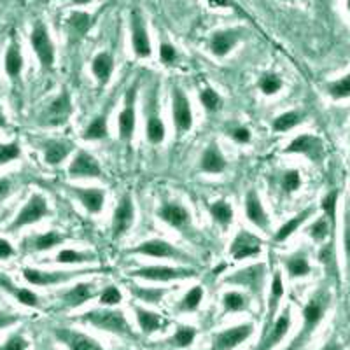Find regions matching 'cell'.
Wrapping results in <instances>:
<instances>
[{
    "label": "cell",
    "mask_w": 350,
    "mask_h": 350,
    "mask_svg": "<svg viewBox=\"0 0 350 350\" xmlns=\"http://www.w3.org/2000/svg\"><path fill=\"white\" fill-rule=\"evenodd\" d=\"M83 321L98 329L109 331V333L123 334V336H133L130 324L123 312L118 310H92L83 315Z\"/></svg>",
    "instance_id": "1"
},
{
    "label": "cell",
    "mask_w": 350,
    "mask_h": 350,
    "mask_svg": "<svg viewBox=\"0 0 350 350\" xmlns=\"http://www.w3.org/2000/svg\"><path fill=\"white\" fill-rule=\"evenodd\" d=\"M167 137V128H165L158 107V88H151L146 93V139L158 146Z\"/></svg>",
    "instance_id": "2"
},
{
    "label": "cell",
    "mask_w": 350,
    "mask_h": 350,
    "mask_svg": "<svg viewBox=\"0 0 350 350\" xmlns=\"http://www.w3.org/2000/svg\"><path fill=\"white\" fill-rule=\"evenodd\" d=\"M48 214H49L48 200L44 198L42 195H39V193H33V195L28 198V202L25 203V207L18 212L16 217L12 219V223L9 224L8 231L14 233V231L21 230V228L32 226V224L42 221Z\"/></svg>",
    "instance_id": "3"
},
{
    "label": "cell",
    "mask_w": 350,
    "mask_h": 350,
    "mask_svg": "<svg viewBox=\"0 0 350 350\" xmlns=\"http://www.w3.org/2000/svg\"><path fill=\"white\" fill-rule=\"evenodd\" d=\"M128 254H140V256H149V258H159V259H174V261H183V262H191V256L186 254L184 251L177 249L172 245L170 242L161 239H151L146 242L139 243L137 247L130 249Z\"/></svg>",
    "instance_id": "4"
},
{
    "label": "cell",
    "mask_w": 350,
    "mask_h": 350,
    "mask_svg": "<svg viewBox=\"0 0 350 350\" xmlns=\"http://www.w3.org/2000/svg\"><path fill=\"white\" fill-rule=\"evenodd\" d=\"M137 92H139V81H133L131 86L124 93V107L118 116V133L120 140L130 144L135 133L137 116H135V104H137Z\"/></svg>",
    "instance_id": "5"
},
{
    "label": "cell",
    "mask_w": 350,
    "mask_h": 350,
    "mask_svg": "<svg viewBox=\"0 0 350 350\" xmlns=\"http://www.w3.org/2000/svg\"><path fill=\"white\" fill-rule=\"evenodd\" d=\"M30 44H32L36 56L39 58L42 70H51L55 65V44H53L48 28L42 21H36L33 25L32 33H30Z\"/></svg>",
    "instance_id": "6"
},
{
    "label": "cell",
    "mask_w": 350,
    "mask_h": 350,
    "mask_svg": "<svg viewBox=\"0 0 350 350\" xmlns=\"http://www.w3.org/2000/svg\"><path fill=\"white\" fill-rule=\"evenodd\" d=\"M133 277L152 280V282H172V280H183L196 277L195 268L183 267H163V265H154V267H142L139 270L131 271Z\"/></svg>",
    "instance_id": "7"
},
{
    "label": "cell",
    "mask_w": 350,
    "mask_h": 350,
    "mask_svg": "<svg viewBox=\"0 0 350 350\" xmlns=\"http://www.w3.org/2000/svg\"><path fill=\"white\" fill-rule=\"evenodd\" d=\"M172 120L177 133H186L193 126L191 102L180 86L172 88Z\"/></svg>",
    "instance_id": "8"
},
{
    "label": "cell",
    "mask_w": 350,
    "mask_h": 350,
    "mask_svg": "<svg viewBox=\"0 0 350 350\" xmlns=\"http://www.w3.org/2000/svg\"><path fill=\"white\" fill-rule=\"evenodd\" d=\"M72 114V98L67 90H62L60 95L53 100L40 114V124L44 126H60L67 123Z\"/></svg>",
    "instance_id": "9"
},
{
    "label": "cell",
    "mask_w": 350,
    "mask_h": 350,
    "mask_svg": "<svg viewBox=\"0 0 350 350\" xmlns=\"http://www.w3.org/2000/svg\"><path fill=\"white\" fill-rule=\"evenodd\" d=\"M158 217L161 219L163 223H167L168 226L183 231V233L189 231V228L193 230L191 212L187 211L183 203L179 202H165L163 205L158 208Z\"/></svg>",
    "instance_id": "10"
},
{
    "label": "cell",
    "mask_w": 350,
    "mask_h": 350,
    "mask_svg": "<svg viewBox=\"0 0 350 350\" xmlns=\"http://www.w3.org/2000/svg\"><path fill=\"white\" fill-rule=\"evenodd\" d=\"M284 152L286 154H303L308 159H312L314 163H317L324 156V144L317 137L301 133V135H298L296 139H293L287 144V148L284 149Z\"/></svg>",
    "instance_id": "11"
},
{
    "label": "cell",
    "mask_w": 350,
    "mask_h": 350,
    "mask_svg": "<svg viewBox=\"0 0 350 350\" xmlns=\"http://www.w3.org/2000/svg\"><path fill=\"white\" fill-rule=\"evenodd\" d=\"M131 48L139 58H148L151 56L152 48L151 40L148 36V28H146V21L142 18V12L139 9L131 11Z\"/></svg>",
    "instance_id": "12"
},
{
    "label": "cell",
    "mask_w": 350,
    "mask_h": 350,
    "mask_svg": "<svg viewBox=\"0 0 350 350\" xmlns=\"http://www.w3.org/2000/svg\"><path fill=\"white\" fill-rule=\"evenodd\" d=\"M83 273H88V271H44L37 270V268H23L25 280H27L28 284H32V286L39 287L65 284Z\"/></svg>",
    "instance_id": "13"
},
{
    "label": "cell",
    "mask_w": 350,
    "mask_h": 350,
    "mask_svg": "<svg viewBox=\"0 0 350 350\" xmlns=\"http://www.w3.org/2000/svg\"><path fill=\"white\" fill-rule=\"evenodd\" d=\"M68 175L74 179H98L102 177V167L95 156L81 149L68 165Z\"/></svg>",
    "instance_id": "14"
},
{
    "label": "cell",
    "mask_w": 350,
    "mask_h": 350,
    "mask_svg": "<svg viewBox=\"0 0 350 350\" xmlns=\"http://www.w3.org/2000/svg\"><path fill=\"white\" fill-rule=\"evenodd\" d=\"M135 219V207H133V200H131L130 193H124L121 196L118 207H116L114 214H112V237L114 239H121L133 224Z\"/></svg>",
    "instance_id": "15"
},
{
    "label": "cell",
    "mask_w": 350,
    "mask_h": 350,
    "mask_svg": "<svg viewBox=\"0 0 350 350\" xmlns=\"http://www.w3.org/2000/svg\"><path fill=\"white\" fill-rule=\"evenodd\" d=\"M68 193L86 208L88 214H100L102 208H104L105 191L100 189V187L72 186L68 187Z\"/></svg>",
    "instance_id": "16"
},
{
    "label": "cell",
    "mask_w": 350,
    "mask_h": 350,
    "mask_svg": "<svg viewBox=\"0 0 350 350\" xmlns=\"http://www.w3.org/2000/svg\"><path fill=\"white\" fill-rule=\"evenodd\" d=\"M259 252H261V240L245 230L239 231V235L235 237V240L231 242L230 247V254L233 256L237 261L258 256Z\"/></svg>",
    "instance_id": "17"
},
{
    "label": "cell",
    "mask_w": 350,
    "mask_h": 350,
    "mask_svg": "<svg viewBox=\"0 0 350 350\" xmlns=\"http://www.w3.org/2000/svg\"><path fill=\"white\" fill-rule=\"evenodd\" d=\"M243 205H245L247 219H249V221H251V223L258 228V230H261L267 233V231L270 230V217H268L267 211H265V207H262L261 198L258 196V193H256L254 187L247 191Z\"/></svg>",
    "instance_id": "18"
},
{
    "label": "cell",
    "mask_w": 350,
    "mask_h": 350,
    "mask_svg": "<svg viewBox=\"0 0 350 350\" xmlns=\"http://www.w3.org/2000/svg\"><path fill=\"white\" fill-rule=\"evenodd\" d=\"M252 334L251 324H242V326L230 327V329L219 333L214 338L212 350H231L239 347L243 340H247Z\"/></svg>",
    "instance_id": "19"
},
{
    "label": "cell",
    "mask_w": 350,
    "mask_h": 350,
    "mask_svg": "<svg viewBox=\"0 0 350 350\" xmlns=\"http://www.w3.org/2000/svg\"><path fill=\"white\" fill-rule=\"evenodd\" d=\"M265 273H267V267L261 265V262H258V265L243 268V270L237 271L235 275L228 277L226 282L239 284V286H247V287H251L252 291H261L262 280H265Z\"/></svg>",
    "instance_id": "20"
},
{
    "label": "cell",
    "mask_w": 350,
    "mask_h": 350,
    "mask_svg": "<svg viewBox=\"0 0 350 350\" xmlns=\"http://www.w3.org/2000/svg\"><path fill=\"white\" fill-rule=\"evenodd\" d=\"M240 32L239 30H219V32L212 33L211 37V51L215 58H224L230 55V51L239 44Z\"/></svg>",
    "instance_id": "21"
},
{
    "label": "cell",
    "mask_w": 350,
    "mask_h": 350,
    "mask_svg": "<svg viewBox=\"0 0 350 350\" xmlns=\"http://www.w3.org/2000/svg\"><path fill=\"white\" fill-rule=\"evenodd\" d=\"M226 158H224L223 151L219 149L217 142H211L207 146V149L202 152V158H200V168L205 174H223L226 170Z\"/></svg>",
    "instance_id": "22"
},
{
    "label": "cell",
    "mask_w": 350,
    "mask_h": 350,
    "mask_svg": "<svg viewBox=\"0 0 350 350\" xmlns=\"http://www.w3.org/2000/svg\"><path fill=\"white\" fill-rule=\"evenodd\" d=\"M72 151H74V146L70 142H65V140H46L42 144L44 161L49 167L60 165L62 161H65L70 156Z\"/></svg>",
    "instance_id": "23"
},
{
    "label": "cell",
    "mask_w": 350,
    "mask_h": 350,
    "mask_svg": "<svg viewBox=\"0 0 350 350\" xmlns=\"http://www.w3.org/2000/svg\"><path fill=\"white\" fill-rule=\"evenodd\" d=\"M98 295V291H96V286L93 282H79L76 284L74 287H70L68 291H64L62 293V299L67 306L74 308V306H79L83 303H86L88 299L95 298Z\"/></svg>",
    "instance_id": "24"
},
{
    "label": "cell",
    "mask_w": 350,
    "mask_h": 350,
    "mask_svg": "<svg viewBox=\"0 0 350 350\" xmlns=\"http://www.w3.org/2000/svg\"><path fill=\"white\" fill-rule=\"evenodd\" d=\"M23 65H25V60H23V55H21L20 44H18L16 37H12L8 49H5V56H4V68L9 79L16 81L18 77L21 76V72H23Z\"/></svg>",
    "instance_id": "25"
},
{
    "label": "cell",
    "mask_w": 350,
    "mask_h": 350,
    "mask_svg": "<svg viewBox=\"0 0 350 350\" xmlns=\"http://www.w3.org/2000/svg\"><path fill=\"white\" fill-rule=\"evenodd\" d=\"M92 72L100 88L107 86L112 77V72H114V56L109 51L98 53L92 62Z\"/></svg>",
    "instance_id": "26"
},
{
    "label": "cell",
    "mask_w": 350,
    "mask_h": 350,
    "mask_svg": "<svg viewBox=\"0 0 350 350\" xmlns=\"http://www.w3.org/2000/svg\"><path fill=\"white\" fill-rule=\"evenodd\" d=\"M327 298L324 293H317L310 301L306 303L305 310H303V319H305V331H312L323 319L324 310H326Z\"/></svg>",
    "instance_id": "27"
},
{
    "label": "cell",
    "mask_w": 350,
    "mask_h": 350,
    "mask_svg": "<svg viewBox=\"0 0 350 350\" xmlns=\"http://www.w3.org/2000/svg\"><path fill=\"white\" fill-rule=\"evenodd\" d=\"M284 268H286L287 275L291 279H301L312 271L310 262H308V256L305 251H296L289 254L287 258L282 259Z\"/></svg>",
    "instance_id": "28"
},
{
    "label": "cell",
    "mask_w": 350,
    "mask_h": 350,
    "mask_svg": "<svg viewBox=\"0 0 350 350\" xmlns=\"http://www.w3.org/2000/svg\"><path fill=\"white\" fill-rule=\"evenodd\" d=\"M0 287H2L4 291H8V293H11V295L14 296L21 305L39 306V296H37L36 293H32L30 289H25V287L16 286V284L9 279L8 275L0 273Z\"/></svg>",
    "instance_id": "29"
},
{
    "label": "cell",
    "mask_w": 350,
    "mask_h": 350,
    "mask_svg": "<svg viewBox=\"0 0 350 350\" xmlns=\"http://www.w3.org/2000/svg\"><path fill=\"white\" fill-rule=\"evenodd\" d=\"M67 240V237L60 231H46L42 235H33L32 239H28V245H30V251L33 252H46L55 249L56 245H62V243Z\"/></svg>",
    "instance_id": "30"
},
{
    "label": "cell",
    "mask_w": 350,
    "mask_h": 350,
    "mask_svg": "<svg viewBox=\"0 0 350 350\" xmlns=\"http://www.w3.org/2000/svg\"><path fill=\"white\" fill-rule=\"evenodd\" d=\"M109 111H111V107L104 109L96 118H93V120L90 121V124H88L83 131L84 140L92 142V140H102L109 135Z\"/></svg>",
    "instance_id": "31"
},
{
    "label": "cell",
    "mask_w": 350,
    "mask_h": 350,
    "mask_svg": "<svg viewBox=\"0 0 350 350\" xmlns=\"http://www.w3.org/2000/svg\"><path fill=\"white\" fill-rule=\"evenodd\" d=\"M58 336L67 343L70 350H102V347L86 334L72 333V331H58Z\"/></svg>",
    "instance_id": "32"
},
{
    "label": "cell",
    "mask_w": 350,
    "mask_h": 350,
    "mask_svg": "<svg viewBox=\"0 0 350 350\" xmlns=\"http://www.w3.org/2000/svg\"><path fill=\"white\" fill-rule=\"evenodd\" d=\"M312 214H314V208L308 207V208H305L303 212H299V214H296L295 217H291L289 221H286V223H284L282 226L277 230V233H275V237H273L275 242H284V240L289 239V237L293 235V233H295V231L298 230V228L301 226V224L305 223L306 219L310 217Z\"/></svg>",
    "instance_id": "33"
},
{
    "label": "cell",
    "mask_w": 350,
    "mask_h": 350,
    "mask_svg": "<svg viewBox=\"0 0 350 350\" xmlns=\"http://www.w3.org/2000/svg\"><path fill=\"white\" fill-rule=\"evenodd\" d=\"M135 314H137V321H139L140 329L148 334L154 333L156 329H159V327H163L165 324H167V321L159 317L158 314L146 310V308H140V306H135Z\"/></svg>",
    "instance_id": "34"
},
{
    "label": "cell",
    "mask_w": 350,
    "mask_h": 350,
    "mask_svg": "<svg viewBox=\"0 0 350 350\" xmlns=\"http://www.w3.org/2000/svg\"><path fill=\"white\" fill-rule=\"evenodd\" d=\"M208 214L214 219L219 226H230L231 221H233V208L228 202L224 200H217V202H212L208 205Z\"/></svg>",
    "instance_id": "35"
},
{
    "label": "cell",
    "mask_w": 350,
    "mask_h": 350,
    "mask_svg": "<svg viewBox=\"0 0 350 350\" xmlns=\"http://www.w3.org/2000/svg\"><path fill=\"white\" fill-rule=\"evenodd\" d=\"M291 326V317H289V310L284 312L282 315H280L279 319H277V323H275L273 329H271V333L268 334L267 342H265V345H262V349H270V347L277 345V343L280 342V340L286 336L287 329H289Z\"/></svg>",
    "instance_id": "36"
},
{
    "label": "cell",
    "mask_w": 350,
    "mask_h": 350,
    "mask_svg": "<svg viewBox=\"0 0 350 350\" xmlns=\"http://www.w3.org/2000/svg\"><path fill=\"white\" fill-rule=\"evenodd\" d=\"M334 223L333 221H329V219L326 217V215H323V217L315 219L314 223L310 224V226L306 228V233L310 235V239L314 240V242H324V240L329 237L331 230H333Z\"/></svg>",
    "instance_id": "37"
},
{
    "label": "cell",
    "mask_w": 350,
    "mask_h": 350,
    "mask_svg": "<svg viewBox=\"0 0 350 350\" xmlns=\"http://www.w3.org/2000/svg\"><path fill=\"white\" fill-rule=\"evenodd\" d=\"M96 256L90 251H76V249H64L56 256V262L60 265H83V262L93 261Z\"/></svg>",
    "instance_id": "38"
},
{
    "label": "cell",
    "mask_w": 350,
    "mask_h": 350,
    "mask_svg": "<svg viewBox=\"0 0 350 350\" xmlns=\"http://www.w3.org/2000/svg\"><path fill=\"white\" fill-rule=\"evenodd\" d=\"M305 120V114L299 111H289V112H284V114L277 116L273 121V130L275 131H289L293 128L298 126L299 123H303Z\"/></svg>",
    "instance_id": "39"
},
{
    "label": "cell",
    "mask_w": 350,
    "mask_h": 350,
    "mask_svg": "<svg viewBox=\"0 0 350 350\" xmlns=\"http://www.w3.org/2000/svg\"><path fill=\"white\" fill-rule=\"evenodd\" d=\"M327 95L333 100H345L350 98V74L340 77L336 81H331L326 84Z\"/></svg>",
    "instance_id": "40"
},
{
    "label": "cell",
    "mask_w": 350,
    "mask_h": 350,
    "mask_svg": "<svg viewBox=\"0 0 350 350\" xmlns=\"http://www.w3.org/2000/svg\"><path fill=\"white\" fill-rule=\"evenodd\" d=\"M284 295V282H282V275L280 271L277 270L273 275V279H271V291H270V305H268V315L270 319L273 317L275 310H277V306H279L280 298Z\"/></svg>",
    "instance_id": "41"
},
{
    "label": "cell",
    "mask_w": 350,
    "mask_h": 350,
    "mask_svg": "<svg viewBox=\"0 0 350 350\" xmlns=\"http://www.w3.org/2000/svg\"><path fill=\"white\" fill-rule=\"evenodd\" d=\"M200 104L207 112H219L223 109V98L212 90V88H203L200 92Z\"/></svg>",
    "instance_id": "42"
},
{
    "label": "cell",
    "mask_w": 350,
    "mask_h": 350,
    "mask_svg": "<svg viewBox=\"0 0 350 350\" xmlns=\"http://www.w3.org/2000/svg\"><path fill=\"white\" fill-rule=\"evenodd\" d=\"M90 20L92 18L88 16L86 12H72V16L68 18V27H70L72 36H84L88 28H90Z\"/></svg>",
    "instance_id": "43"
},
{
    "label": "cell",
    "mask_w": 350,
    "mask_h": 350,
    "mask_svg": "<svg viewBox=\"0 0 350 350\" xmlns=\"http://www.w3.org/2000/svg\"><path fill=\"white\" fill-rule=\"evenodd\" d=\"M223 305L228 312H239L245 310L247 308V298L237 291H228L226 295L223 296Z\"/></svg>",
    "instance_id": "44"
},
{
    "label": "cell",
    "mask_w": 350,
    "mask_h": 350,
    "mask_svg": "<svg viewBox=\"0 0 350 350\" xmlns=\"http://www.w3.org/2000/svg\"><path fill=\"white\" fill-rule=\"evenodd\" d=\"M258 86L265 95L270 96L282 90V79H280L277 74H265V76H261V79H259Z\"/></svg>",
    "instance_id": "45"
},
{
    "label": "cell",
    "mask_w": 350,
    "mask_h": 350,
    "mask_svg": "<svg viewBox=\"0 0 350 350\" xmlns=\"http://www.w3.org/2000/svg\"><path fill=\"white\" fill-rule=\"evenodd\" d=\"M20 156H21V148L16 140L0 144V167H2V165L11 163V161L20 158Z\"/></svg>",
    "instance_id": "46"
},
{
    "label": "cell",
    "mask_w": 350,
    "mask_h": 350,
    "mask_svg": "<svg viewBox=\"0 0 350 350\" xmlns=\"http://www.w3.org/2000/svg\"><path fill=\"white\" fill-rule=\"evenodd\" d=\"M203 299V289L200 286H195L193 289H189L186 293V296H184L183 299H180V308L183 310H196L200 306V303H202Z\"/></svg>",
    "instance_id": "47"
},
{
    "label": "cell",
    "mask_w": 350,
    "mask_h": 350,
    "mask_svg": "<svg viewBox=\"0 0 350 350\" xmlns=\"http://www.w3.org/2000/svg\"><path fill=\"white\" fill-rule=\"evenodd\" d=\"M280 186L286 193H295L298 191L299 186H301V177H299L298 170H287L282 175V180H280Z\"/></svg>",
    "instance_id": "48"
},
{
    "label": "cell",
    "mask_w": 350,
    "mask_h": 350,
    "mask_svg": "<svg viewBox=\"0 0 350 350\" xmlns=\"http://www.w3.org/2000/svg\"><path fill=\"white\" fill-rule=\"evenodd\" d=\"M195 327H180V329H177V333L174 334V338H172V343L177 347H187L191 345L193 340H195Z\"/></svg>",
    "instance_id": "49"
},
{
    "label": "cell",
    "mask_w": 350,
    "mask_h": 350,
    "mask_svg": "<svg viewBox=\"0 0 350 350\" xmlns=\"http://www.w3.org/2000/svg\"><path fill=\"white\" fill-rule=\"evenodd\" d=\"M336 202H338V193L336 191H331L327 193L326 196L323 198V211H324V215H326L329 221H333L334 223V217H336Z\"/></svg>",
    "instance_id": "50"
},
{
    "label": "cell",
    "mask_w": 350,
    "mask_h": 350,
    "mask_svg": "<svg viewBox=\"0 0 350 350\" xmlns=\"http://www.w3.org/2000/svg\"><path fill=\"white\" fill-rule=\"evenodd\" d=\"M121 298H123V296H121L120 289H118L116 286L105 287V289L100 293V303H102V305H107V306L118 305V303L121 301Z\"/></svg>",
    "instance_id": "51"
},
{
    "label": "cell",
    "mask_w": 350,
    "mask_h": 350,
    "mask_svg": "<svg viewBox=\"0 0 350 350\" xmlns=\"http://www.w3.org/2000/svg\"><path fill=\"white\" fill-rule=\"evenodd\" d=\"M159 58L167 65L175 64V60H177V49L170 42H161V46H159Z\"/></svg>",
    "instance_id": "52"
},
{
    "label": "cell",
    "mask_w": 350,
    "mask_h": 350,
    "mask_svg": "<svg viewBox=\"0 0 350 350\" xmlns=\"http://www.w3.org/2000/svg\"><path fill=\"white\" fill-rule=\"evenodd\" d=\"M228 135L239 144H249L251 142V130L245 126H235L228 131Z\"/></svg>",
    "instance_id": "53"
},
{
    "label": "cell",
    "mask_w": 350,
    "mask_h": 350,
    "mask_svg": "<svg viewBox=\"0 0 350 350\" xmlns=\"http://www.w3.org/2000/svg\"><path fill=\"white\" fill-rule=\"evenodd\" d=\"M27 345L28 343L23 336H20V334H12L11 338L5 342V345L0 350H27Z\"/></svg>",
    "instance_id": "54"
},
{
    "label": "cell",
    "mask_w": 350,
    "mask_h": 350,
    "mask_svg": "<svg viewBox=\"0 0 350 350\" xmlns=\"http://www.w3.org/2000/svg\"><path fill=\"white\" fill-rule=\"evenodd\" d=\"M343 251L347 258V270L350 273V215L345 221V231H343Z\"/></svg>",
    "instance_id": "55"
},
{
    "label": "cell",
    "mask_w": 350,
    "mask_h": 350,
    "mask_svg": "<svg viewBox=\"0 0 350 350\" xmlns=\"http://www.w3.org/2000/svg\"><path fill=\"white\" fill-rule=\"evenodd\" d=\"M14 256V247L5 239H0V259H9Z\"/></svg>",
    "instance_id": "56"
},
{
    "label": "cell",
    "mask_w": 350,
    "mask_h": 350,
    "mask_svg": "<svg viewBox=\"0 0 350 350\" xmlns=\"http://www.w3.org/2000/svg\"><path fill=\"white\" fill-rule=\"evenodd\" d=\"M12 191V183L9 179H0V200L8 198Z\"/></svg>",
    "instance_id": "57"
},
{
    "label": "cell",
    "mask_w": 350,
    "mask_h": 350,
    "mask_svg": "<svg viewBox=\"0 0 350 350\" xmlns=\"http://www.w3.org/2000/svg\"><path fill=\"white\" fill-rule=\"evenodd\" d=\"M16 321H18V317H14V315H0V329L12 326V324L16 323Z\"/></svg>",
    "instance_id": "58"
},
{
    "label": "cell",
    "mask_w": 350,
    "mask_h": 350,
    "mask_svg": "<svg viewBox=\"0 0 350 350\" xmlns=\"http://www.w3.org/2000/svg\"><path fill=\"white\" fill-rule=\"evenodd\" d=\"M208 4H211L212 8H228L231 2L230 0H208Z\"/></svg>",
    "instance_id": "59"
},
{
    "label": "cell",
    "mask_w": 350,
    "mask_h": 350,
    "mask_svg": "<svg viewBox=\"0 0 350 350\" xmlns=\"http://www.w3.org/2000/svg\"><path fill=\"white\" fill-rule=\"evenodd\" d=\"M8 126V120H5V114L2 111V105H0V128Z\"/></svg>",
    "instance_id": "60"
},
{
    "label": "cell",
    "mask_w": 350,
    "mask_h": 350,
    "mask_svg": "<svg viewBox=\"0 0 350 350\" xmlns=\"http://www.w3.org/2000/svg\"><path fill=\"white\" fill-rule=\"evenodd\" d=\"M70 2H74V4L77 5H84V4H90L92 0H70Z\"/></svg>",
    "instance_id": "61"
},
{
    "label": "cell",
    "mask_w": 350,
    "mask_h": 350,
    "mask_svg": "<svg viewBox=\"0 0 350 350\" xmlns=\"http://www.w3.org/2000/svg\"><path fill=\"white\" fill-rule=\"evenodd\" d=\"M323 350H340V349L336 345H327V347H324Z\"/></svg>",
    "instance_id": "62"
},
{
    "label": "cell",
    "mask_w": 350,
    "mask_h": 350,
    "mask_svg": "<svg viewBox=\"0 0 350 350\" xmlns=\"http://www.w3.org/2000/svg\"><path fill=\"white\" fill-rule=\"evenodd\" d=\"M347 11H349V14H350V0H347Z\"/></svg>",
    "instance_id": "63"
}]
</instances>
